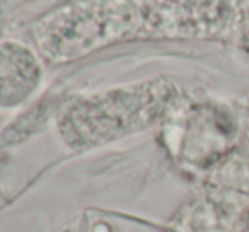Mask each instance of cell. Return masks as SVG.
Listing matches in <instances>:
<instances>
[{"instance_id": "cell-1", "label": "cell", "mask_w": 249, "mask_h": 232, "mask_svg": "<svg viewBox=\"0 0 249 232\" xmlns=\"http://www.w3.org/2000/svg\"><path fill=\"white\" fill-rule=\"evenodd\" d=\"M249 27V0H71L41 19L65 61L129 37L210 36Z\"/></svg>"}, {"instance_id": "cell-2", "label": "cell", "mask_w": 249, "mask_h": 232, "mask_svg": "<svg viewBox=\"0 0 249 232\" xmlns=\"http://www.w3.org/2000/svg\"><path fill=\"white\" fill-rule=\"evenodd\" d=\"M43 80L36 54L16 41L0 43V107L14 108L27 102Z\"/></svg>"}]
</instances>
